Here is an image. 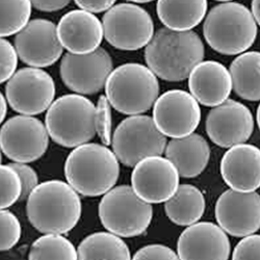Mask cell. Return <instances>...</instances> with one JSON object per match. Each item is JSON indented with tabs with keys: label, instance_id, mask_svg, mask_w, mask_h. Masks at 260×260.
<instances>
[{
	"label": "cell",
	"instance_id": "26",
	"mask_svg": "<svg viewBox=\"0 0 260 260\" xmlns=\"http://www.w3.org/2000/svg\"><path fill=\"white\" fill-rule=\"evenodd\" d=\"M78 260H133L122 238L111 232H95L86 236L77 248Z\"/></svg>",
	"mask_w": 260,
	"mask_h": 260
},
{
	"label": "cell",
	"instance_id": "24",
	"mask_svg": "<svg viewBox=\"0 0 260 260\" xmlns=\"http://www.w3.org/2000/svg\"><path fill=\"white\" fill-rule=\"evenodd\" d=\"M205 211L203 192L191 184L179 185L176 192L165 202V212L169 220L178 226L198 223Z\"/></svg>",
	"mask_w": 260,
	"mask_h": 260
},
{
	"label": "cell",
	"instance_id": "2",
	"mask_svg": "<svg viewBox=\"0 0 260 260\" xmlns=\"http://www.w3.org/2000/svg\"><path fill=\"white\" fill-rule=\"evenodd\" d=\"M27 218L39 232L66 234L80 220L82 205L78 192L61 180L39 184L27 198Z\"/></svg>",
	"mask_w": 260,
	"mask_h": 260
},
{
	"label": "cell",
	"instance_id": "23",
	"mask_svg": "<svg viewBox=\"0 0 260 260\" xmlns=\"http://www.w3.org/2000/svg\"><path fill=\"white\" fill-rule=\"evenodd\" d=\"M207 6V0H157L156 12L166 27L187 31L201 23Z\"/></svg>",
	"mask_w": 260,
	"mask_h": 260
},
{
	"label": "cell",
	"instance_id": "25",
	"mask_svg": "<svg viewBox=\"0 0 260 260\" xmlns=\"http://www.w3.org/2000/svg\"><path fill=\"white\" fill-rule=\"evenodd\" d=\"M230 73L237 96L248 101L260 100L259 51H248L238 55L230 64Z\"/></svg>",
	"mask_w": 260,
	"mask_h": 260
},
{
	"label": "cell",
	"instance_id": "21",
	"mask_svg": "<svg viewBox=\"0 0 260 260\" xmlns=\"http://www.w3.org/2000/svg\"><path fill=\"white\" fill-rule=\"evenodd\" d=\"M233 88L230 71L215 60L201 61L188 77L190 94L204 106L215 107L228 100Z\"/></svg>",
	"mask_w": 260,
	"mask_h": 260
},
{
	"label": "cell",
	"instance_id": "29",
	"mask_svg": "<svg viewBox=\"0 0 260 260\" xmlns=\"http://www.w3.org/2000/svg\"><path fill=\"white\" fill-rule=\"evenodd\" d=\"M0 181H2V199L0 207L8 209L22 197V181L18 172L12 165H3L0 168Z\"/></svg>",
	"mask_w": 260,
	"mask_h": 260
},
{
	"label": "cell",
	"instance_id": "18",
	"mask_svg": "<svg viewBox=\"0 0 260 260\" xmlns=\"http://www.w3.org/2000/svg\"><path fill=\"white\" fill-rule=\"evenodd\" d=\"M230 252L227 233L211 222H198L188 226L177 243L180 260H228Z\"/></svg>",
	"mask_w": 260,
	"mask_h": 260
},
{
	"label": "cell",
	"instance_id": "7",
	"mask_svg": "<svg viewBox=\"0 0 260 260\" xmlns=\"http://www.w3.org/2000/svg\"><path fill=\"white\" fill-rule=\"evenodd\" d=\"M98 213L108 232L120 237H136L149 228L153 208L142 200L132 186L119 185L102 197Z\"/></svg>",
	"mask_w": 260,
	"mask_h": 260
},
{
	"label": "cell",
	"instance_id": "40",
	"mask_svg": "<svg viewBox=\"0 0 260 260\" xmlns=\"http://www.w3.org/2000/svg\"><path fill=\"white\" fill-rule=\"evenodd\" d=\"M256 119H257V124H258V127H259V130H260V104L257 108V114H256Z\"/></svg>",
	"mask_w": 260,
	"mask_h": 260
},
{
	"label": "cell",
	"instance_id": "6",
	"mask_svg": "<svg viewBox=\"0 0 260 260\" xmlns=\"http://www.w3.org/2000/svg\"><path fill=\"white\" fill-rule=\"evenodd\" d=\"M96 105L79 94L57 98L45 116V125L52 141L66 148H76L95 138Z\"/></svg>",
	"mask_w": 260,
	"mask_h": 260
},
{
	"label": "cell",
	"instance_id": "22",
	"mask_svg": "<svg viewBox=\"0 0 260 260\" xmlns=\"http://www.w3.org/2000/svg\"><path fill=\"white\" fill-rule=\"evenodd\" d=\"M166 157L177 168L179 175L194 178L206 169L210 158V147L198 134L172 139L166 148Z\"/></svg>",
	"mask_w": 260,
	"mask_h": 260
},
{
	"label": "cell",
	"instance_id": "10",
	"mask_svg": "<svg viewBox=\"0 0 260 260\" xmlns=\"http://www.w3.org/2000/svg\"><path fill=\"white\" fill-rule=\"evenodd\" d=\"M6 97L13 111L36 116L48 111L54 102L55 83L52 76L41 68L20 69L6 84Z\"/></svg>",
	"mask_w": 260,
	"mask_h": 260
},
{
	"label": "cell",
	"instance_id": "31",
	"mask_svg": "<svg viewBox=\"0 0 260 260\" xmlns=\"http://www.w3.org/2000/svg\"><path fill=\"white\" fill-rule=\"evenodd\" d=\"M0 225H2V241L0 249L3 252L13 249L21 237V224L17 216L8 209L0 212Z\"/></svg>",
	"mask_w": 260,
	"mask_h": 260
},
{
	"label": "cell",
	"instance_id": "9",
	"mask_svg": "<svg viewBox=\"0 0 260 260\" xmlns=\"http://www.w3.org/2000/svg\"><path fill=\"white\" fill-rule=\"evenodd\" d=\"M102 24L106 41L120 50H139L147 46L154 36L150 14L134 4L114 6L104 14Z\"/></svg>",
	"mask_w": 260,
	"mask_h": 260
},
{
	"label": "cell",
	"instance_id": "42",
	"mask_svg": "<svg viewBox=\"0 0 260 260\" xmlns=\"http://www.w3.org/2000/svg\"><path fill=\"white\" fill-rule=\"evenodd\" d=\"M216 2H225V3H228V2H231V0H216Z\"/></svg>",
	"mask_w": 260,
	"mask_h": 260
},
{
	"label": "cell",
	"instance_id": "39",
	"mask_svg": "<svg viewBox=\"0 0 260 260\" xmlns=\"http://www.w3.org/2000/svg\"><path fill=\"white\" fill-rule=\"evenodd\" d=\"M8 103L9 102L6 95L2 94V96H0V107H2V117H0V120H2V122L5 121L8 114Z\"/></svg>",
	"mask_w": 260,
	"mask_h": 260
},
{
	"label": "cell",
	"instance_id": "16",
	"mask_svg": "<svg viewBox=\"0 0 260 260\" xmlns=\"http://www.w3.org/2000/svg\"><path fill=\"white\" fill-rule=\"evenodd\" d=\"M15 47L19 58L35 68L52 66L62 54L57 27L50 20L35 19L16 35Z\"/></svg>",
	"mask_w": 260,
	"mask_h": 260
},
{
	"label": "cell",
	"instance_id": "13",
	"mask_svg": "<svg viewBox=\"0 0 260 260\" xmlns=\"http://www.w3.org/2000/svg\"><path fill=\"white\" fill-rule=\"evenodd\" d=\"M153 120L166 137L179 139L193 134L201 121L199 102L190 93L170 90L153 106Z\"/></svg>",
	"mask_w": 260,
	"mask_h": 260
},
{
	"label": "cell",
	"instance_id": "11",
	"mask_svg": "<svg viewBox=\"0 0 260 260\" xmlns=\"http://www.w3.org/2000/svg\"><path fill=\"white\" fill-rule=\"evenodd\" d=\"M46 125L32 116L20 115L4 123L0 133L3 153L14 162L28 164L40 159L48 149Z\"/></svg>",
	"mask_w": 260,
	"mask_h": 260
},
{
	"label": "cell",
	"instance_id": "20",
	"mask_svg": "<svg viewBox=\"0 0 260 260\" xmlns=\"http://www.w3.org/2000/svg\"><path fill=\"white\" fill-rule=\"evenodd\" d=\"M221 174L231 189L255 191L260 187V149L245 143L229 148L221 160Z\"/></svg>",
	"mask_w": 260,
	"mask_h": 260
},
{
	"label": "cell",
	"instance_id": "14",
	"mask_svg": "<svg viewBox=\"0 0 260 260\" xmlns=\"http://www.w3.org/2000/svg\"><path fill=\"white\" fill-rule=\"evenodd\" d=\"M179 172L170 159L150 156L141 160L132 174V187L147 203L167 202L179 187Z\"/></svg>",
	"mask_w": 260,
	"mask_h": 260
},
{
	"label": "cell",
	"instance_id": "27",
	"mask_svg": "<svg viewBox=\"0 0 260 260\" xmlns=\"http://www.w3.org/2000/svg\"><path fill=\"white\" fill-rule=\"evenodd\" d=\"M28 260H78V253L62 234H45L31 245Z\"/></svg>",
	"mask_w": 260,
	"mask_h": 260
},
{
	"label": "cell",
	"instance_id": "28",
	"mask_svg": "<svg viewBox=\"0 0 260 260\" xmlns=\"http://www.w3.org/2000/svg\"><path fill=\"white\" fill-rule=\"evenodd\" d=\"M31 0H2V37L20 32L28 23Z\"/></svg>",
	"mask_w": 260,
	"mask_h": 260
},
{
	"label": "cell",
	"instance_id": "35",
	"mask_svg": "<svg viewBox=\"0 0 260 260\" xmlns=\"http://www.w3.org/2000/svg\"><path fill=\"white\" fill-rule=\"evenodd\" d=\"M11 165L18 172L21 181H22V197H21V201H23L29 197L32 190L39 185L38 174L27 164L13 162Z\"/></svg>",
	"mask_w": 260,
	"mask_h": 260
},
{
	"label": "cell",
	"instance_id": "37",
	"mask_svg": "<svg viewBox=\"0 0 260 260\" xmlns=\"http://www.w3.org/2000/svg\"><path fill=\"white\" fill-rule=\"evenodd\" d=\"M71 0H31L32 7L41 12H56L66 8Z\"/></svg>",
	"mask_w": 260,
	"mask_h": 260
},
{
	"label": "cell",
	"instance_id": "1",
	"mask_svg": "<svg viewBox=\"0 0 260 260\" xmlns=\"http://www.w3.org/2000/svg\"><path fill=\"white\" fill-rule=\"evenodd\" d=\"M204 44L191 30L177 31L168 27L158 29L145 49L147 66L166 81H182L203 61Z\"/></svg>",
	"mask_w": 260,
	"mask_h": 260
},
{
	"label": "cell",
	"instance_id": "12",
	"mask_svg": "<svg viewBox=\"0 0 260 260\" xmlns=\"http://www.w3.org/2000/svg\"><path fill=\"white\" fill-rule=\"evenodd\" d=\"M60 77L63 84L79 95H93L105 88L114 71L111 54L104 48L88 54L68 52L60 61Z\"/></svg>",
	"mask_w": 260,
	"mask_h": 260
},
{
	"label": "cell",
	"instance_id": "30",
	"mask_svg": "<svg viewBox=\"0 0 260 260\" xmlns=\"http://www.w3.org/2000/svg\"><path fill=\"white\" fill-rule=\"evenodd\" d=\"M112 104L105 95H101L96 104L95 126L96 134L104 146H110L113 142Z\"/></svg>",
	"mask_w": 260,
	"mask_h": 260
},
{
	"label": "cell",
	"instance_id": "19",
	"mask_svg": "<svg viewBox=\"0 0 260 260\" xmlns=\"http://www.w3.org/2000/svg\"><path fill=\"white\" fill-rule=\"evenodd\" d=\"M57 35L64 49L74 54H88L98 48L104 37L101 21L84 10L64 14L57 24Z\"/></svg>",
	"mask_w": 260,
	"mask_h": 260
},
{
	"label": "cell",
	"instance_id": "32",
	"mask_svg": "<svg viewBox=\"0 0 260 260\" xmlns=\"http://www.w3.org/2000/svg\"><path fill=\"white\" fill-rule=\"evenodd\" d=\"M0 81L4 83L16 73L19 55L16 47L4 38L0 40Z\"/></svg>",
	"mask_w": 260,
	"mask_h": 260
},
{
	"label": "cell",
	"instance_id": "38",
	"mask_svg": "<svg viewBox=\"0 0 260 260\" xmlns=\"http://www.w3.org/2000/svg\"><path fill=\"white\" fill-rule=\"evenodd\" d=\"M252 14L260 26V0H252Z\"/></svg>",
	"mask_w": 260,
	"mask_h": 260
},
{
	"label": "cell",
	"instance_id": "33",
	"mask_svg": "<svg viewBox=\"0 0 260 260\" xmlns=\"http://www.w3.org/2000/svg\"><path fill=\"white\" fill-rule=\"evenodd\" d=\"M232 260H260V234L244 237L234 248Z\"/></svg>",
	"mask_w": 260,
	"mask_h": 260
},
{
	"label": "cell",
	"instance_id": "5",
	"mask_svg": "<svg viewBox=\"0 0 260 260\" xmlns=\"http://www.w3.org/2000/svg\"><path fill=\"white\" fill-rule=\"evenodd\" d=\"M159 95L157 76L138 62H128L117 67L105 84V96L121 114L137 116L154 106Z\"/></svg>",
	"mask_w": 260,
	"mask_h": 260
},
{
	"label": "cell",
	"instance_id": "3",
	"mask_svg": "<svg viewBox=\"0 0 260 260\" xmlns=\"http://www.w3.org/2000/svg\"><path fill=\"white\" fill-rule=\"evenodd\" d=\"M67 182L84 197L104 196L115 187L120 161L107 146L86 143L74 148L64 162Z\"/></svg>",
	"mask_w": 260,
	"mask_h": 260
},
{
	"label": "cell",
	"instance_id": "15",
	"mask_svg": "<svg viewBox=\"0 0 260 260\" xmlns=\"http://www.w3.org/2000/svg\"><path fill=\"white\" fill-rule=\"evenodd\" d=\"M214 213L219 226L229 235H252L260 229V194L230 188L216 201Z\"/></svg>",
	"mask_w": 260,
	"mask_h": 260
},
{
	"label": "cell",
	"instance_id": "36",
	"mask_svg": "<svg viewBox=\"0 0 260 260\" xmlns=\"http://www.w3.org/2000/svg\"><path fill=\"white\" fill-rule=\"evenodd\" d=\"M117 0H74L80 10L88 11L93 14L107 12L114 7Z\"/></svg>",
	"mask_w": 260,
	"mask_h": 260
},
{
	"label": "cell",
	"instance_id": "41",
	"mask_svg": "<svg viewBox=\"0 0 260 260\" xmlns=\"http://www.w3.org/2000/svg\"><path fill=\"white\" fill-rule=\"evenodd\" d=\"M129 2L137 3V4H147V3H151V2H153V0H129Z\"/></svg>",
	"mask_w": 260,
	"mask_h": 260
},
{
	"label": "cell",
	"instance_id": "4",
	"mask_svg": "<svg viewBox=\"0 0 260 260\" xmlns=\"http://www.w3.org/2000/svg\"><path fill=\"white\" fill-rule=\"evenodd\" d=\"M207 44L216 52L236 55L247 51L257 37V22L250 10L238 3L213 7L203 25Z\"/></svg>",
	"mask_w": 260,
	"mask_h": 260
},
{
	"label": "cell",
	"instance_id": "8",
	"mask_svg": "<svg viewBox=\"0 0 260 260\" xmlns=\"http://www.w3.org/2000/svg\"><path fill=\"white\" fill-rule=\"evenodd\" d=\"M167 145V137L153 118L145 115L124 119L114 132L112 142L114 153L126 167H136L150 156H161Z\"/></svg>",
	"mask_w": 260,
	"mask_h": 260
},
{
	"label": "cell",
	"instance_id": "17",
	"mask_svg": "<svg viewBox=\"0 0 260 260\" xmlns=\"http://www.w3.org/2000/svg\"><path fill=\"white\" fill-rule=\"evenodd\" d=\"M205 129L215 145L231 148L251 138L254 130L253 115L245 104L229 99L208 113Z\"/></svg>",
	"mask_w": 260,
	"mask_h": 260
},
{
	"label": "cell",
	"instance_id": "34",
	"mask_svg": "<svg viewBox=\"0 0 260 260\" xmlns=\"http://www.w3.org/2000/svg\"><path fill=\"white\" fill-rule=\"evenodd\" d=\"M133 260H180V258L171 248L154 244L141 248Z\"/></svg>",
	"mask_w": 260,
	"mask_h": 260
}]
</instances>
